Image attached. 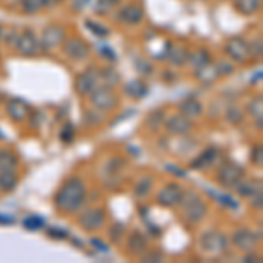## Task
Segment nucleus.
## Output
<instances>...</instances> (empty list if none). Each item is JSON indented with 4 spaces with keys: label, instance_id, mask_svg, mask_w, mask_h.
<instances>
[{
    "label": "nucleus",
    "instance_id": "c03bdc74",
    "mask_svg": "<svg viewBox=\"0 0 263 263\" xmlns=\"http://www.w3.org/2000/svg\"><path fill=\"white\" fill-rule=\"evenodd\" d=\"M88 2H90V0H72V9H74V11H83L84 7H86Z\"/></svg>",
    "mask_w": 263,
    "mask_h": 263
},
{
    "label": "nucleus",
    "instance_id": "aec40b11",
    "mask_svg": "<svg viewBox=\"0 0 263 263\" xmlns=\"http://www.w3.org/2000/svg\"><path fill=\"white\" fill-rule=\"evenodd\" d=\"M202 111H203V107L197 99H186L184 102H181V105H179V112L184 114L190 120L198 118L202 114Z\"/></svg>",
    "mask_w": 263,
    "mask_h": 263
},
{
    "label": "nucleus",
    "instance_id": "f8f14e48",
    "mask_svg": "<svg viewBox=\"0 0 263 263\" xmlns=\"http://www.w3.org/2000/svg\"><path fill=\"white\" fill-rule=\"evenodd\" d=\"M227 54L237 63H244L249 60V44L244 37H232L224 44Z\"/></svg>",
    "mask_w": 263,
    "mask_h": 263
},
{
    "label": "nucleus",
    "instance_id": "dca6fc26",
    "mask_svg": "<svg viewBox=\"0 0 263 263\" xmlns=\"http://www.w3.org/2000/svg\"><path fill=\"white\" fill-rule=\"evenodd\" d=\"M6 111L12 121H23L30 116V107H28V104L20 99H11L7 102Z\"/></svg>",
    "mask_w": 263,
    "mask_h": 263
},
{
    "label": "nucleus",
    "instance_id": "393cba45",
    "mask_svg": "<svg viewBox=\"0 0 263 263\" xmlns=\"http://www.w3.org/2000/svg\"><path fill=\"white\" fill-rule=\"evenodd\" d=\"M20 158L11 149H0V171H16Z\"/></svg>",
    "mask_w": 263,
    "mask_h": 263
},
{
    "label": "nucleus",
    "instance_id": "4be33fe9",
    "mask_svg": "<svg viewBox=\"0 0 263 263\" xmlns=\"http://www.w3.org/2000/svg\"><path fill=\"white\" fill-rule=\"evenodd\" d=\"M167 58L171 60L172 65L181 67V65H184L186 60H188V49H186L184 46H168Z\"/></svg>",
    "mask_w": 263,
    "mask_h": 263
},
{
    "label": "nucleus",
    "instance_id": "4c0bfd02",
    "mask_svg": "<svg viewBox=\"0 0 263 263\" xmlns=\"http://www.w3.org/2000/svg\"><path fill=\"white\" fill-rule=\"evenodd\" d=\"M123 233H125V227H123L121 223H116L111 227V230H109V237H111L112 242H120L123 239Z\"/></svg>",
    "mask_w": 263,
    "mask_h": 263
},
{
    "label": "nucleus",
    "instance_id": "b1692460",
    "mask_svg": "<svg viewBox=\"0 0 263 263\" xmlns=\"http://www.w3.org/2000/svg\"><path fill=\"white\" fill-rule=\"evenodd\" d=\"M190 65L193 67L195 70L200 69V67L207 65V63L211 62V53L207 49H197V51H192V53H188V60Z\"/></svg>",
    "mask_w": 263,
    "mask_h": 263
},
{
    "label": "nucleus",
    "instance_id": "a19ab883",
    "mask_svg": "<svg viewBox=\"0 0 263 263\" xmlns=\"http://www.w3.org/2000/svg\"><path fill=\"white\" fill-rule=\"evenodd\" d=\"M48 237H51V239H60V240H63V239H67V232L65 230H62V228H49L48 230Z\"/></svg>",
    "mask_w": 263,
    "mask_h": 263
},
{
    "label": "nucleus",
    "instance_id": "473e14b6",
    "mask_svg": "<svg viewBox=\"0 0 263 263\" xmlns=\"http://www.w3.org/2000/svg\"><path fill=\"white\" fill-rule=\"evenodd\" d=\"M100 79H104V84L105 86H114V84H118L120 81V76H118V72L114 69H105V70H100Z\"/></svg>",
    "mask_w": 263,
    "mask_h": 263
},
{
    "label": "nucleus",
    "instance_id": "58836bf2",
    "mask_svg": "<svg viewBox=\"0 0 263 263\" xmlns=\"http://www.w3.org/2000/svg\"><path fill=\"white\" fill-rule=\"evenodd\" d=\"M251 162L254 165H258V167H261L263 165V147L258 144V146H254L251 149Z\"/></svg>",
    "mask_w": 263,
    "mask_h": 263
},
{
    "label": "nucleus",
    "instance_id": "39448f33",
    "mask_svg": "<svg viewBox=\"0 0 263 263\" xmlns=\"http://www.w3.org/2000/svg\"><path fill=\"white\" fill-rule=\"evenodd\" d=\"M200 248L209 254H223L228 249V239L221 232L209 230L202 233L200 237Z\"/></svg>",
    "mask_w": 263,
    "mask_h": 263
},
{
    "label": "nucleus",
    "instance_id": "c9c22d12",
    "mask_svg": "<svg viewBox=\"0 0 263 263\" xmlns=\"http://www.w3.org/2000/svg\"><path fill=\"white\" fill-rule=\"evenodd\" d=\"M74 125H70V123H65L63 125V128L60 130V141L65 142V144H70L74 141Z\"/></svg>",
    "mask_w": 263,
    "mask_h": 263
},
{
    "label": "nucleus",
    "instance_id": "bb28decb",
    "mask_svg": "<svg viewBox=\"0 0 263 263\" xmlns=\"http://www.w3.org/2000/svg\"><path fill=\"white\" fill-rule=\"evenodd\" d=\"M125 91L130 97H134V99H144L147 95V86L142 79H134V81H130L125 86Z\"/></svg>",
    "mask_w": 263,
    "mask_h": 263
},
{
    "label": "nucleus",
    "instance_id": "c85d7f7f",
    "mask_svg": "<svg viewBox=\"0 0 263 263\" xmlns=\"http://www.w3.org/2000/svg\"><path fill=\"white\" fill-rule=\"evenodd\" d=\"M248 111L254 118V121H258V128H261L263 121V99L260 95L254 97V99L248 104Z\"/></svg>",
    "mask_w": 263,
    "mask_h": 263
},
{
    "label": "nucleus",
    "instance_id": "9d476101",
    "mask_svg": "<svg viewBox=\"0 0 263 263\" xmlns=\"http://www.w3.org/2000/svg\"><path fill=\"white\" fill-rule=\"evenodd\" d=\"M63 53L74 62H83L90 54V46L81 37H69L63 41Z\"/></svg>",
    "mask_w": 263,
    "mask_h": 263
},
{
    "label": "nucleus",
    "instance_id": "2eb2a0df",
    "mask_svg": "<svg viewBox=\"0 0 263 263\" xmlns=\"http://www.w3.org/2000/svg\"><path fill=\"white\" fill-rule=\"evenodd\" d=\"M118 21L123 25H139L144 18V7L141 4H128L118 11Z\"/></svg>",
    "mask_w": 263,
    "mask_h": 263
},
{
    "label": "nucleus",
    "instance_id": "09e8293b",
    "mask_svg": "<svg viewBox=\"0 0 263 263\" xmlns=\"http://www.w3.org/2000/svg\"><path fill=\"white\" fill-rule=\"evenodd\" d=\"M14 223V219L11 218V216H2L0 214V224H12Z\"/></svg>",
    "mask_w": 263,
    "mask_h": 263
},
{
    "label": "nucleus",
    "instance_id": "864d4df0",
    "mask_svg": "<svg viewBox=\"0 0 263 263\" xmlns=\"http://www.w3.org/2000/svg\"><path fill=\"white\" fill-rule=\"evenodd\" d=\"M112 2H114V4H116V6H118V4H120V2H121V0H112Z\"/></svg>",
    "mask_w": 263,
    "mask_h": 263
},
{
    "label": "nucleus",
    "instance_id": "1a4fd4ad",
    "mask_svg": "<svg viewBox=\"0 0 263 263\" xmlns=\"http://www.w3.org/2000/svg\"><path fill=\"white\" fill-rule=\"evenodd\" d=\"M67 37V32L65 28L60 27V25H49L42 30V35L39 39V44H41V49L44 51H49L57 46H60Z\"/></svg>",
    "mask_w": 263,
    "mask_h": 263
},
{
    "label": "nucleus",
    "instance_id": "7c9ffc66",
    "mask_svg": "<svg viewBox=\"0 0 263 263\" xmlns=\"http://www.w3.org/2000/svg\"><path fill=\"white\" fill-rule=\"evenodd\" d=\"M163 121H165V112L160 109V111H153L149 116H147L146 125L149 126L151 130H158L160 126L163 125Z\"/></svg>",
    "mask_w": 263,
    "mask_h": 263
},
{
    "label": "nucleus",
    "instance_id": "6e6552de",
    "mask_svg": "<svg viewBox=\"0 0 263 263\" xmlns=\"http://www.w3.org/2000/svg\"><path fill=\"white\" fill-rule=\"evenodd\" d=\"M99 84H100V70L97 69V67H90V69H86L78 76V79H76V91H78L79 95L86 97V95H90Z\"/></svg>",
    "mask_w": 263,
    "mask_h": 263
},
{
    "label": "nucleus",
    "instance_id": "e433bc0d",
    "mask_svg": "<svg viewBox=\"0 0 263 263\" xmlns=\"http://www.w3.org/2000/svg\"><path fill=\"white\" fill-rule=\"evenodd\" d=\"M114 6H116V4H114L112 0H99L95 6V12L97 14H109Z\"/></svg>",
    "mask_w": 263,
    "mask_h": 263
},
{
    "label": "nucleus",
    "instance_id": "8fccbe9b",
    "mask_svg": "<svg viewBox=\"0 0 263 263\" xmlns=\"http://www.w3.org/2000/svg\"><path fill=\"white\" fill-rule=\"evenodd\" d=\"M109 51H111L109 48H104V49H100V54H105V57H109L111 60H114V58H116V54H114V53H109Z\"/></svg>",
    "mask_w": 263,
    "mask_h": 263
},
{
    "label": "nucleus",
    "instance_id": "0eeeda50",
    "mask_svg": "<svg viewBox=\"0 0 263 263\" xmlns=\"http://www.w3.org/2000/svg\"><path fill=\"white\" fill-rule=\"evenodd\" d=\"M232 242L239 251L251 253V251H256V246L260 242V235H258L256 232L249 230V228H239V230L233 232Z\"/></svg>",
    "mask_w": 263,
    "mask_h": 263
},
{
    "label": "nucleus",
    "instance_id": "37998d69",
    "mask_svg": "<svg viewBox=\"0 0 263 263\" xmlns=\"http://www.w3.org/2000/svg\"><path fill=\"white\" fill-rule=\"evenodd\" d=\"M162 260V253L158 251H151V253H144L142 254V261H160Z\"/></svg>",
    "mask_w": 263,
    "mask_h": 263
},
{
    "label": "nucleus",
    "instance_id": "9b49d317",
    "mask_svg": "<svg viewBox=\"0 0 263 263\" xmlns=\"http://www.w3.org/2000/svg\"><path fill=\"white\" fill-rule=\"evenodd\" d=\"M182 193H184V190L177 182H167L156 195V202L162 207H176L181 203Z\"/></svg>",
    "mask_w": 263,
    "mask_h": 263
},
{
    "label": "nucleus",
    "instance_id": "f3484780",
    "mask_svg": "<svg viewBox=\"0 0 263 263\" xmlns=\"http://www.w3.org/2000/svg\"><path fill=\"white\" fill-rule=\"evenodd\" d=\"M219 158V151L218 147H207L205 151L202 153V155H198L197 158L193 160L192 163H190V167L195 168V171H203V168L211 167L213 163H216V160Z\"/></svg>",
    "mask_w": 263,
    "mask_h": 263
},
{
    "label": "nucleus",
    "instance_id": "ea45409f",
    "mask_svg": "<svg viewBox=\"0 0 263 263\" xmlns=\"http://www.w3.org/2000/svg\"><path fill=\"white\" fill-rule=\"evenodd\" d=\"M216 67H218L219 78H221V76H228V74H232V72L235 70V67H233L232 63H228V62H219V63H216Z\"/></svg>",
    "mask_w": 263,
    "mask_h": 263
},
{
    "label": "nucleus",
    "instance_id": "de8ad7c7",
    "mask_svg": "<svg viewBox=\"0 0 263 263\" xmlns=\"http://www.w3.org/2000/svg\"><path fill=\"white\" fill-rule=\"evenodd\" d=\"M91 244L93 246H97V249H99V251H107V244H104V242H100V240L99 239H93L91 240Z\"/></svg>",
    "mask_w": 263,
    "mask_h": 263
},
{
    "label": "nucleus",
    "instance_id": "49530a36",
    "mask_svg": "<svg viewBox=\"0 0 263 263\" xmlns=\"http://www.w3.org/2000/svg\"><path fill=\"white\" fill-rule=\"evenodd\" d=\"M18 35H20V33H16V30H11L9 32V35H4V37H6V42H7V44H16V41H18Z\"/></svg>",
    "mask_w": 263,
    "mask_h": 263
},
{
    "label": "nucleus",
    "instance_id": "cd10ccee",
    "mask_svg": "<svg viewBox=\"0 0 263 263\" xmlns=\"http://www.w3.org/2000/svg\"><path fill=\"white\" fill-rule=\"evenodd\" d=\"M237 6V11L244 16H251V14H256L261 7V0H237L235 2Z\"/></svg>",
    "mask_w": 263,
    "mask_h": 263
},
{
    "label": "nucleus",
    "instance_id": "c756f323",
    "mask_svg": "<svg viewBox=\"0 0 263 263\" xmlns=\"http://www.w3.org/2000/svg\"><path fill=\"white\" fill-rule=\"evenodd\" d=\"M249 44V58H254V60H260L263 57V41L261 35H256Z\"/></svg>",
    "mask_w": 263,
    "mask_h": 263
},
{
    "label": "nucleus",
    "instance_id": "79ce46f5",
    "mask_svg": "<svg viewBox=\"0 0 263 263\" xmlns=\"http://www.w3.org/2000/svg\"><path fill=\"white\" fill-rule=\"evenodd\" d=\"M137 70H139V72H142L144 76H149L151 72H153V67H151V63H149V62H146V60H137Z\"/></svg>",
    "mask_w": 263,
    "mask_h": 263
},
{
    "label": "nucleus",
    "instance_id": "f704fd0d",
    "mask_svg": "<svg viewBox=\"0 0 263 263\" xmlns=\"http://www.w3.org/2000/svg\"><path fill=\"white\" fill-rule=\"evenodd\" d=\"M23 227L27 230H39V228L44 227V219L39 218V216H28V218L23 219Z\"/></svg>",
    "mask_w": 263,
    "mask_h": 263
},
{
    "label": "nucleus",
    "instance_id": "ddd939ff",
    "mask_svg": "<svg viewBox=\"0 0 263 263\" xmlns=\"http://www.w3.org/2000/svg\"><path fill=\"white\" fill-rule=\"evenodd\" d=\"M14 46L21 57H37L41 51L39 39H37L32 30H25L23 33H20Z\"/></svg>",
    "mask_w": 263,
    "mask_h": 263
},
{
    "label": "nucleus",
    "instance_id": "20e7f679",
    "mask_svg": "<svg viewBox=\"0 0 263 263\" xmlns=\"http://www.w3.org/2000/svg\"><path fill=\"white\" fill-rule=\"evenodd\" d=\"M90 102L91 105L97 109V111H112L114 107L118 105V99L116 95H114L112 88L111 86H97L95 90H93L90 95Z\"/></svg>",
    "mask_w": 263,
    "mask_h": 263
},
{
    "label": "nucleus",
    "instance_id": "f257e3e1",
    "mask_svg": "<svg viewBox=\"0 0 263 263\" xmlns=\"http://www.w3.org/2000/svg\"><path fill=\"white\" fill-rule=\"evenodd\" d=\"M86 200V184L81 177H69L54 195V205L63 214H72L83 207Z\"/></svg>",
    "mask_w": 263,
    "mask_h": 263
},
{
    "label": "nucleus",
    "instance_id": "603ef678",
    "mask_svg": "<svg viewBox=\"0 0 263 263\" xmlns=\"http://www.w3.org/2000/svg\"><path fill=\"white\" fill-rule=\"evenodd\" d=\"M0 139H6V135H4L2 132H0Z\"/></svg>",
    "mask_w": 263,
    "mask_h": 263
},
{
    "label": "nucleus",
    "instance_id": "412c9836",
    "mask_svg": "<svg viewBox=\"0 0 263 263\" xmlns=\"http://www.w3.org/2000/svg\"><path fill=\"white\" fill-rule=\"evenodd\" d=\"M235 190L242 198H251L258 192H261V184H260V182H256V181L246 179V177H244V179L235 186Z\"/></svg>",
    "mask_w": 263,
    "mask_h": 263
},
{
    "label": "nucleus",
    "instance_id": "a878e982",
    "mask_svg": "<svg viewBox=\"0 0 263 263\" xmlns=\"http://www.w3.org/2000/svg\"><path fill=\"white\" fill-rule=\"evenodd\" d=\"M153 184H155V181H153L151 176H142L141 179L135 182L134 186V195L137 198H144L147 197L151 192H153Z\"/></svg>",
    "mask_w": 263,
    "mask_h": 263
},
{
    "label": "nucleus",
    "instance_id": "3c124183",
    "mask_svg": "<svg viewBox=\"0 0 263 263\" xmlns=\"http://www.w3.org/2000/svg\"><path fill=\"white\" fill-rule=\"evenodd\" d=\"M2 37H4V28L0 27V39H2Z\"/></svg>",
    "mask_w": 263,
    "mask_h": 263
},
{
    "label": "nucleus",
    "instance_id": "6ab92c4d",
    "mask_svg": "<svg viewBox=\"0 0 263 263\" xmlns=\"http://www.w3.org/2000/svg\"><path fill=\"white\" fill-rule=\"evenodd\" d=\"M195 76H197L198 81L209 84V83H214L216 79L219 78V72H218V67H216V63L209 62L207 65H203V67H200V69L195 70Z\"/></svg>",
    "mask_w": 263,
    "mask_h": 263
},
{
    "label": "nucleus",
    "instance_id": "a211bd4d",
    "mask_svg": "<svg viewBox=\"0 0 263 263\" xmlns=\"http://www.w3.org/2000/svg\"><path fill=\"white\" fill-rule=\"evenodd\" d=\"M126 246H128V251L132 254H135V256H142V254L149 249V246H147V239L141 232H132Z\"/></svg>",
    "mask_w": 263,
    "mask_h": 263
},
{
    "label": "nucleus",
    "instance_id": "72a5a7b5",
    "mask_svg": "<svg viewBox=\"0 0 263 263\" xmlns=\"http://www.w3.org/2000/svg\"><path fill=\"white\" fill-rule=\"evenodd\" d=\"M227 120L233 123V125H237V123H240L244 120V112L242 109H239L237 105H232V107L227 109Z\"/></svg>",
    "mask_w": 263,
    "mask_h": 263
},
{
    "label": "nucleus",
    "instance_id": "2f4dec72",
    "mask_svg": "<svg viewBox=\"0 0 263 263\" xmlns=\"http://www.w3.org/2000/svg\"><path fill=\"white\" fill-rule=\"evenodd\" d=\"M84 25H86L88 30H90L91 33H95L97 37H100V39H104V37L109 35V28H105L102 23H97V21L86 20V21H84Z\"/></svg>",
    "mask_w": 263,
    "mask_h": 263
},
{
    "label": "nucleus",
    "instance_id": "423d86ee",
    "mask_svg": "<svg viewBox=\"0 0 263 263\" xmlns=\"http://www.w3.org/2000/svg\"><path fill=\"white\" fill-rule=\"evenodd\" d=\"M105 218H107V214H105V211L102 209V207H90V209H86L81 216H79L78 221L83 230L97 232L104 227Z\"/></svg>",
    "mask_w": 263,
    "mask_h": 263
},
{
    "label": "nucleus",
    "instance_id": "4468645a",
    "mask_svg": "<svg viewBox=\"0 0 263 263\" xmlns=\"http://www.w3.org/2000/svg\"><path fill=\"white\" fill-rule=\"evenodd\" d=\"M163 125L168 134H172V135H188L190 132L193 130V121L181 112L168 116L167 120L163 121Z\"/></svg>",
    "mask_w": 263,
    "mask_h": 263
},
{
    "label": "nucleus",
    "instance_id": "7ed1b4c3",
    "mask_svg": "<svg viewBox=\"0 0 263 263\" xmlns=\"http://www.w3.org/2000/svg\"><path fill=\"white\" fill-rule=\"evenodd\" d=\"M246 171L235 162H224L218 168V182L224 190H235V186L244 179Z\"/></svg>",
    "mask_w": 263,
    "mask_h": 263
},
{
    "label": "nucleus",
    "instance_id": "f03ea898",
    "mask_svg": "<svg viewBox=\"0 0 263 263\" xmlns=\"http://www.w3.org/2000/svg\"><path fill=\"white\" fill-rule=\"evenodd\" d=\"M179 205H182V218L190 224H198L207 214V203L195 192L182 193Z\"/></svg>",
    "mask_w": 263,
    "mask_h": 263
},
{
    "label": "nucleus",
    "instance_id": "a18cd8bd",
    "mask_svg": "<svg viewBox=\"0 0 263 263\" xmlns=\"http://www.w3.org/2000/svg\"><path fill=\"white\" fill-rule=\"evenodd\" d=\"M261 192H258L256 195H254V197H251L253 198V207L254 209H261Z\"/></svg>",
    "mask_w": 263,
    "mask_h": 263
},
{
    "label": "nucleus",
    "instance_id": "5701e85b",
    "mask_svg": "<svg viewBox=\"0 0 263 263\" xmlns=\"http://www.w3.org/2000/svg\"><path fill=\"white\" fill-rule=\"evenodd\" d=\"M18 186V174L14 171H0V192L9 193Z\"/></svg>",
    "mask_w": 263,
    "mask_h": 263
},
{
    "label": "nucleus",
    "instance_id": "5fc2aeb1",
    "mask_svg": "<svg viewBox=\"0 0 263 263\" xmlns=\"http://www.w3.org/2000/svg\"><path fill=\"white\" fill-rule=\"evenodd\" d=\"M233 2H237V0H233Z\"/></svg>",
    "mask_w": 263,
    "mask_h": 263
}]
</instances>
